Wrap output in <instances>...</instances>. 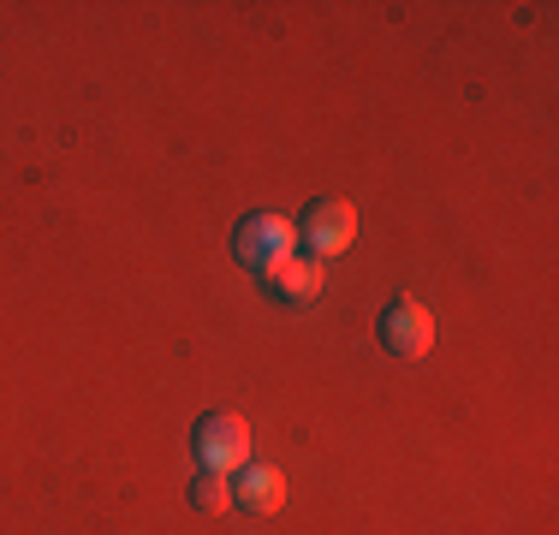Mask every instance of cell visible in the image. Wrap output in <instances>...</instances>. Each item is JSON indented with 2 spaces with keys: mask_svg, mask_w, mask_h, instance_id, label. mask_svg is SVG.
<instances>
[{
  "mask_svg": "<svg viewBox=\"0 0 559 535\" xmlns=\"http://www.w3.org/2000/svg\"><path fill=\"white\" fill-rule=\"evenodd\" d=\"M298 250V221H286V214H245V221L233 226V257L245 268H257V274H269Z\"/></svg>",
  "mask_w": 559,
  "mask_h": 535,
  "instance_id": "6da1fadb",
  "label": "cell"
},
{
  "mask_svg": "<svg viewBox=\"0 0 559 535\" xmlns=\"http://www.w3.org/2000/svg\"><path fill=\"white\" fill-rule=\"evenodd\" d=\"M191 447H197V464L203 471H221V476H238L250 464V423L238 411H215L191 428Z\"/></svg>",
  "mask_w": 559,
  "mask_h": 535,
  "instance_id": "7a4b0ae2",
  "label": "cell"
},
{
  "mask_svg": "<svg viewBox=\"0 0 559 535\" xmlns=\"http://www.w3.org/2000/svg\"><path fill=\"white\" fill-rule=\"evenodd\" d=\"M352 238H357V209L345 203V197H322V203L304 209V221H298L304 257H316V262L345 257V250H352Z\"/></svg>",
  "mask_w": 559,
  "mask_h": 535,
  "instance_id": "3957f363",
  "label": "cell"
},
{
  "mask_svg": "<svg viewBox=\"0 0 559 535\" xmlns=\"http://www.w3.org/2000/svg\"><path fill=\"white\" fill-rule=\"evenodd\" d=\"M381 345H388L393 357H429L435 345V316L423 310L417 298H393L388 310H381Z\"/></svg>",
  "mask_w": 559,
  "mask_h": 535,
  "instance_id": "277c9868",
  "label": "cell"
},
{
  "mask_svg": "<svg viewBox=\"0 0 559 535\" xmlns=\"http://www.w3.org/2000/svg\"><path fill=\"white\" fill-rule=\"evenodd\" d=\"M233 500L245 506V512H280V506H286V476L269 471V464H245V471L233 476Z\"/></svg>",
  "mask_w": 559,
  "mask_h": 535,
  "instance_id": "5b68a950",
  "label": "cell"
},
{
  "mask_svg": "<svg viewBox=\"0 0 559 535\" xmlns=\"http://www.w3.org/2000/svg\"><path fill=\"white\" fill-rule=\"evenodd\" d=\"M262 280H269V286H274L286 304H310L316 292H322V262L304 257V250H292V257L280 262V268H269Z\"/></svg>",
  "mask_w": 559,
  "mask_h": 535,
  "instance_id": "8992f818",
  "label": "cell"
},
{
  "mask_svg": "<svg viewBox=\"0 0 559 535\" xmlns=\"http://www.w3.org/2000/svg\"><path fill=\"white\" fill-rule=\"evenodd\" d=\"M191 506H197V512H226V506H233V476L203 471L191 482Z\"/></svg>",
  "mask_w": 559,
  "mask_h": 535,
  "instance_id": "52a82bcc",
  "label": "cell"
}]
</instances>
